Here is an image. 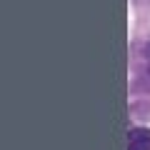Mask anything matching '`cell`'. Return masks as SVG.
Returning a JSON list of instances; mask_svg holds the SVG:
<instances>
[{"instance_id": "cell-2", "label": "cell", "mask_w": 150, "mask_h": 150, "mask_svg": "<svg viewBox=\"0 0 150 150\" xmlns=\"http://www.w3.org/2000/svg\"><path fill=\"white\" fill-rule=\"evenodd\" d=\"M128 150H150V128H130Z\"/></svg>"}, {"instance_id": "cell-1", "label": "cell", "mask_w": 150, "mask_h": 150, "mask_svg": "<svg viewBox=\"0 0 150 150\" xmlns=\"http://www.w3.org/2000/svg\"><path fill=\"white\" fill-rule=\"evenodd\" d=\"M130 88L135 93H150V38L135 43L130 53Z\"/></svg>"}]
</instances>
